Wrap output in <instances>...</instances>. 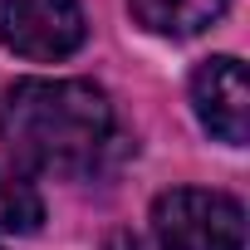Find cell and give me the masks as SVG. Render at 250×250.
<instances>
[{
	"label": "cell",
	"instance_id": "4",
	"mask_svg": "<svg viewBox=\"0 0 250 250\" xmlns=\"http://www.w3.org/2000/svg\"><path fill=\"white\" fill-rule=\"evenodd\" d=\"M191 108L201 118V128L230 147L245 143L250 128V83H245V64L230 54L201 59L191 74Z\"/></svg>",
	"mask_w": 250,
	"mask_h": 250
},
{
	"label": "cell",
	"instance_id": "1",
	"mask_svg": "<svg viewBox=\"0 0 250 250\" xmlns=\"http://www.w3.org/2000/svg\"><path fill=\"white\" fill-rule=\"evenodd\" d=\"M0 143L35 172L79 177L113 143L108 93L88 79H20L0 93Z\"/></svg>",
	"mask_w": 250,
	"mask_h": 250
},
{
	"label": "cell",
	"instance_id": "2",
	"mask_svg": "<svg viewBox=\"0 0 250 250\" xmlns=\"http://www.w3.org/2000/svg\"><path fill=\"white\" fill-rule=\"evenodd\" d=\"M152 230L162 250H245V211L226 191H162L152 201Z\"/></svg>",
	"mask_w": 250,
	"mask_h": 250
},
{
	"label": "cell",
	"instance_id": "5",
	"mask_svg": "<svg viewBox=\"0 0 250 250\" xmlns=\"http://www.w3.org/2000/svg\"><path fill=\"white\" fill-rule=\"evenodd\" d=\"M230 0H128L133 20L162 40H191L226 15Z\"/></svg>",
	"mask_w": 250,
	"mask_h": 250
},
{
	"label": "cell",
	"instance_id": "3",
	"mask_svg": "<svg viewBox=\"0 0 250 250\" xmlns=\"http://www.w3.org/2000/svg\"><path fill=\"white\" fill-rule=\"evenodd\" d=\"M0 44L20 59H69L83 44L79 0H0Z\"/></svg>",
	"mask_w": 250,
	"mask_h": 250
},
{
	"label": "cell",
	"instance_id": "6",
	"mask_svg": "<svg viewBox=\"0 0 250 250\" xmlns=\"http://www.w3.org/2000/svg\"><path fill=\"white\" fill-rule=\"evenodd\" d=\"M40 221H44V201H40L35 182L15 162L0 157V230L30 235V230H40Z\"/></svg>",
	"mask_w": 250,
	"mask_h": 250
}]
</instances>
